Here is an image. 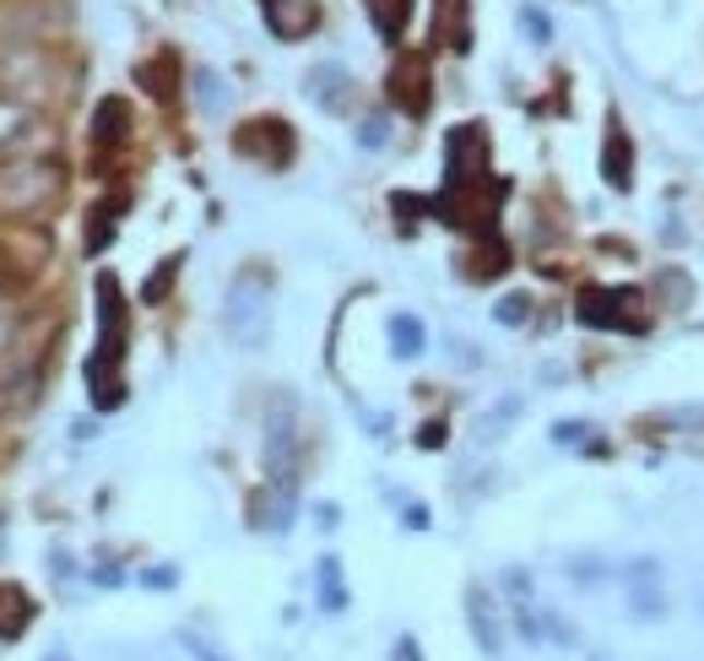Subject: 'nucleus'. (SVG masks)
I'll return each instance as SVG.
<instances>
[{"label":"nucleus","mask_w":704,"mask_h":661,"mask_svg":"<svg viewBox=\"0 0 704 661\" xmlns=\"http://www.w3.org/2000/svg\"><path fill=\"white\" fill-rule=\"evenodd\" d=\"M120 363H126V293H120V277L104 272L98 277V352L87 363V385H93V407L98 412L126 407Z\"/></svg>","instance_id":"obj_1"},{"label":"nucleus","mask_w":704,"mask_h":661,"mask_svg":"<svg viewBox=\"0 0 704 661\" xmlns=\"http://www.w3.org/2000/svg\"><path fill=\"white\" fill-rule=\"evenodd\" d=\"M223 321H228V336H234L239 347H266V341H272V283H266L261 272H244V277L228 288Z\"/></svg>","instance_id":"obj_2"},{"label":"nucleus","mask_w":704,"mask_h":661,"mask_svg":"<svg viewBox=\"0 0 704 661\" xmlns=\"http://www.w3.org/2000/svg\"><path fill=\"white\" fill-rule=\"evenodd\" d=\"M623 586H629V613L634 618H645V624L667 618V586H661V564L656 558H634L623 569Z\"/></svg>","instance_id":"obj_3"},{"label":"nucleus","mask_w":704,"mask_h":661,"mask_svg":"<svg viewBox=\"0 0 704 661\" xmlns=\"http://www.w3.org/2000/svg\"><path fill=\"white\" fill-rule=\"evenodd\" d=\"M466 624H472V640H477V651H482V657H504L499 608H493V597H488V586H482V580H472V586H466Z\"/></svg>","instance_id":"obj_4"},{"label":"nucleus","mask_w":704,"mask_h":661,"mask_svg":"<svg viewBox=\"0 0 704 661\" xmlns=\"http://www.w3.org/2000/svg\"><path fill=\"white\" fill-rule=\"evenodd\" d=\"M634 293H623V288H590L585 299H580V326H601V330H640V315H623L618 304H629Z\"/></svg>","instance_id":"obj_5"},{"label":"nucleus","mask_w":704,"mask_h":661,"mask_svg":"<svg viewBox=\"0 0 704 661\" xmlns=\"http://www.w3.org/2000/svg\"><path fill=\"white\" fill-rule=\"evenodd\" d=\"M391 98L418 120V115H428V60L422 55H407L396 71H391Z\"/></svg>","instance_id":"obj_6"},{"label":"nucleus","mask_w":704,"mask_h":661,"mask_svg":"<svg viewBox=\"0 0 704 661\" xmlns=\"http://www.w3.org/2000/svg\"><path fill=\"white\" fill-rule=\"evenodd\" d=\"M309 98H314L320 109H347V98H353V76H347V65L320 60V65L309 71Z\"/></svg>","instance_id":"obj_7"},{"label":"nucleus","mask_w":704,"mask_h":661,"mask_svg":"<svg viewBox=\"0 0 704 661\" xmlns=\"http://www.w3.org/2000/svg\"><path fill=\"white\" fill-rule=\"evenodd\" d=\"M601 173H607L612 190H629V184H634V153H629V136H623L618 125H612L607 142H601Z\"/></svg>","instance_id":"obj_8"},{"label":"nucleus","mask_w":704,"mask_h":661,"mask_svg":"<svg viewBox=\"0 0 704 661\" xmlns=\"http://www.w3.org/2000/svg\"><path fill=\"white\" fill-rule=\"evenodd\" d=\"M369 5V22L385 44H402L407 38V22H413V0H363Z\"/></svg>","instance_id":"obj_9"},{"label":"nucleus","mask_w":704,"mask_h":661,"mask_svg":"<svg viewBox=\"0 0 704 661\" xmlns=\"http://www.w3.org/2000/svg\"><path fill=\"white\" fill-rule=\"evenodd\" d=\"M314 580H320V608H325V613H347L353 597H347V580H342V558L325 553L320 569H314Z\"/></svg>","instance_id":"obj_10"},{"label":"nucleus","mask_w":704,"mask_h":661,"mask_svg":"<svg viewBox=\"0 0 704 661\" xmlns=\"http://www.w3.org/2000/svg\"><path fill=\"white\" fill-rule=\"evenodd\" d=\"M385 330H391V352L396 358H418L422 347H428V326H422L418 315H391Z\"/></svg>","instance_id":"obj_11"},{"label":"nucleus","mask_w":704,"mask_h":661,"mask_svg":"<svg viewBox=\"0 0 704 661\" xmlns=\"http://www.w3.org/2000/svg\"><path fill=\"white\" fill-rule=\"evenodd\" d=\"M126 125H131V109H126L120 98H104V104H98V115H93V136H98V147H104V142H109V147H115V142H126Z\"/></svg>","instance_id":"obj_12"},{"label":"nucleus","mask_w":704,"mask_h":661,"mask_svg":"<svg viewBox=\"0 0 704 661\" xmlns=\"http://www.w3.org/2000/svg\"><path fill=\"white\" fill-rule=\"evenodd\" d=\"M195 98H201V109H206V115H223V109H228V87H223V76H217V71H195Z\"/></svg>","instance_id":"obj_13"},{"label":"nucleus","mask_w":704,"mask_h":661,"mask_svg":"<svg viewBox=\"0 0 704 661\" xmlns=\"http://www.w3.org/2000/svg\"><path fill=\"white\" fill-rule=\"evenodd\" d=\"M521 27H526L532 44H553V22H548L542 5H521Z\"/></svg>","instance_id":"obj_14"},{"label":"nucleus","mask_w":704,"mask_h":661,"mask_svg":"<svg viewBox=\"0 0 704 661\" xmlns=\"http://www.w3.org/2000/svg\"><path fill=\"white\" fill-rule=\"evenodd\" d=\"M115 212H120V201H109V206H98V212H93V217H98V223H93V233H87V250H93V255L115 239Z\"/></svg>","instance_id":"obj_15"},{"label":"nucleus","mask_w":704,"mask_h":661,"mask_svg":"<svg viewBox=\"0 0 704 661\" xmlns=\"http://www.w3.org/2000/svg\"><path fill=\"white\" fill-rule=\"evenodd\" d=\"M174 277H179V255H168V261H163V266L152 272V283L141 288V299H146V304H157V299H163V293L174 288Z\"/></svg>","instance_id":"obj_16"},{"label":"nucleus","mask_w":704,"mask_h":661,"mask_svg":"<svg viewBox=\"0 0 704 661\" xmlns=\"http://www.w3.org/2000/svg\"><path fill=\"white\" fill-rule=\"evenodd\" d=\"M385 142H391V125H385V120H363V125H358V147L374 153V147H385Z\"/></svg>","instance_id":"obj_17"},{"label":"nucleus","mask_w":704,"mask_h":661,"mask_svg":"<svg viewBox=\"0 0 704 661\" xmlns=\"http://www.w3.org/2000/svg\"><path fill=\"white\" fill-rule=\"evenodd\" d=\"M493 315H499V326H521V321H526V299H521V293H510Z\"/></svg>","instance_id":"obj_18"},{"label":"nucleus","mask_w":704,"mask_h":661,"mask_svg":"<svg viewBox=\"0 0 704 661\" xmlns=\"http://www.w3.org/2000/svg\"><path fill=\"white\" fill-rule=\"evenodd\" d=\"M585 434H590L585 423H553V440H559V445H580Z\"/></svg>","instance_id":"obj_19"},{"label":"nucleus","mask_w":704,"mask_h":661,"mask_svg":"<svg viewBox=\"0 0 704 661\" xmlns=\"http://www.w3.org/2000/svg\"><path fill=\"white\" fill-rule=\"evenodd\" d=\"M402 526H413V531H428V509H422V504H407V509H402Z\"/></svg>","instance_id":"obj_20"},{"label":"nucleus","mask_w":704,"mask_h":661,"mask_svg":"<svg viewBox=\"0 0 704 661\" xmlns=\"http://www.w3.org/2000/svg\"><path fill=\"white\" fill-rule=\"evenodd\" d=\"M391 661H422L418 657V640H413V635H402V640H396V657Z\"/></svg>","instance_id":"obj_21"},{"label":"nucleus","mask_w":704,"mask_h":661,"mask_svg":"<svg viewBox=\"0 0 704 661\" xmlns=\"http://www.w3.org/2000/svg\"><path fill=\"white\" fill-rule=\"evenodd\" d=\"M418 445H428V450H439V445H444V423H428V429L418 434Z\"/></svg>","instance_id":"obj_22"},{"label":"nucleus","mask_w":704,"mask_h":661,"mask_svg":"<svg viewBox=\"0 0 704 661\" xmlns=\"http://www.w3.org/2000/svg\"><path fill=\"white\" fill-rule=\"evenodd\" d=\"M314 515H320V526H325V531H331V526H336V520H342V509H336V504H320V509H314Z\"/></svg>","instance_id":"obj_23"},{"label":"nucleus","mask_w":704,"mask_h":661,"mask_svg":"<svg viewBox=\"0 0 704 661\" xmlns=\"http://www.w3.org/2000/svg\"><path fill=\"white\" fill-rule=\"evenodd\" d=\"M195 657H201V661H223L217 651H206V646H195Z\"/></svg>","instance_id":"obj_24"},{"label":"nucleus","mask_w":704,"mask_h":661,"mask_svg":"<svg viewBox=\"0 0 704 661\" xmlns=\"http://www.w3.org/2000/svg\"><path fill=\"white\" fill-rule=\"evenodd\" d=\"M60 661H65V657H60Z\"/></svg>","instance_id":"obj_25"}]
</instances>
